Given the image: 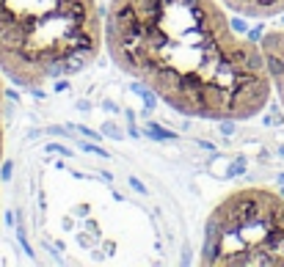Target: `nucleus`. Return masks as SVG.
I'll return each mask as SVG.
<instances>
[{
    "mask_svg": "<svg viewBox=\"0 0 284 267\" xmlns=\"http://www.w3.org/2000/svg\"><path fill=\"white\" fill-rule=\"evenodd\" d=\"M105 50L97 0H0V72L22 88L80 75Z\"/></svg>",
    "mask_w": 284,
    "mask_h": 267,
    "instance_id": "f03ea898",
    "label": "nucleus"
},
{
    "mask_svg": "<svg viewBox=\"0 0 284 267\" xmlns=\"http://www.w3.org/2000/svg\"><path fill=\"white\" fill-rule=\"evenodd\" d=\"M199 262L284 267V196L259 185L226 193L204 220Z\"/></svg>",
    "mask_w": 284,
    "mask_h": 267,
    "instance_id": "7ed1b4c3",
    "label": "nucleus"
},
{
    "mask_svg": "<svg viewBox=\"0 0 284 267\" xmlns=\"http://www.w3.org/2000/svg\"><path fill=\"white\" fill-rule=\"evenodd\" d=\"M262 55L267 63V75H270V86L273 94L279 99V105L284 108V28H273L262 36Z\"/></svg>",
    "mask_w": 284,
    "mask_h": 267,
    "instance_id": "20e7f679",
    "label": "nucleus"
},
{
    "mask_svg": "<svg viewBox=\"0 0 284 267\" xmlns=\"http://www.w3.org/2000/svg\"><path fill=\"white\" fill-rule=\"evenodd\" d=\"M224 6L240 17L251 19H270L284 11V0H224Z\"/></svg>",
    "mask_w": 284,
    "mask_h": 267,
    "instance_id": "39448f33",
    "label": "nucleus"
},
{
    "mask_svg": "<svg viewBox=\"0 0 284 267\" xmlns=\"http://www.w3.org/2000/svg\"><path fill=\"white\" fill-rule=\"evenodd\" d=\"M3 99H6V91H3V80H0V165H3V149H6V124H3Z\"/></svg>",
    "mask_w": 284,
    "mask_h": 267,
    "instance_id": "423d86ee",
    "label": "nucleus"
},
{
    "mask_svg": "<svg viewBox=\"0 0 284 267\" xmlns=\"http://www.w3.org/2000/svg\"><path fill=\"white\" fill-rule=\"evenodd\" d=\"M105 50L190 119L246 121L273 96L262 47L237 33L224 0H111Z\"/></svg>",
    "mask_w": 284,
    "mask_h": 267,
    "instance_id": "f257e3e1",
    "label": "nucleus"
}]
</instances>
